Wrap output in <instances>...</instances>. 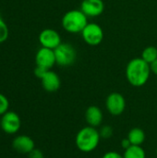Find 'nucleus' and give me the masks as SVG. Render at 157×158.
I'll return each instance as SVG.
<instances>
[{
	"mask_svg": "<svg viewBox=\"0 0 157 158\" xmlns=\"http://www.w3.org/2000/svg\"><path fill=\"white\" fill-rule=\"evenodd\" d=\"M41 82L44 91L48 93H55L61 86V81L59 76L51 69L46 71V73L41 79Z\"/></svg>",
	"mask_w": 157,
	"mask_h": 158,
	"instance_id": "nucleus-12",
	"label": "nucleus"
},
{
	"mask_svg": "<svg viewBox=\"0 0 157 158\" xmlns=\"http://www.w3.org/2000/svg\"><path fill=\"white\" fill-rule=\"evenodd\" d=\"M85 120L88 126L94 128L101 126L104 120L102 109L97 106H90L85 111Z\"/></svg>",
	"mask_w": 157,
	"mask_h": 158,
	"instance_id": "nucleus-13",
	"label": "nucleus"
},
{
	"mask_svg": "<svg viewBox=\"0 0 157 158\" xmlns=\"http://www.w3.org/2000/svg\"><path fill=\"white\" fill-rule=\"evenodd\" d=\"M83 41L91 46L99 45L104 40V31L100 25L97 23L90 22L81 32Z\"/></svg>",
	"mask_w": 157,
	"mask_h": 158,
	"instance_id": "nucleus-5",
	"label": "nucleus"
},
{
	"mask_svg": "<svg viewBox=\"0 0 157 158\" xmlns=\"http://www.w3.org/2000/svg\"><path fill=\"white\" fill-rule=\"evenodd\" d=\"M49 70V69H43L42 67H38L36 66V68L34 69V75L38 78V79H42L43 77V75L46 73V71Z\"/></svg>",
	"mask_w": 157,
	"mask_h": 158,
	"instance_id": "nucleus-20",
	"label": "nucleus"
},
{
	"mask_svg": "<svg viewBox=\"0 0 157 158\" xmlns=\"http://www.w3.org/2000/svg\"><path fill=\"white\" fill-rule=\"evenodd\" d=\"M121 146H122V148H123L124 150H126V149H128L130 146H131V143H130V142L129 141L128 138H125V139H123V140L121 141Z\"/></svg>",
	"mask_w": 157,
	"mask_h": 158,
	"instance_id": "nucleus-23",
	"label": "nucleus"
},
{
	"mask_svg": "<svg viewBox=\"0 0 157 158\" xmlns=\"http://www.w3.org/2000/svg\"><path fill=\"white\" fill-rule=\"evenodd\" d=\"M88 17L81 9L67 11L61 19L63 29L68 33H81L88 24Z\"/></svg>",
	"mask_w": 157,
	"mask_h": 158,
	"instance_id": "nucleus-3",
	"label": "nucleus"
},
{
	"mask_svg": "<svg viewBox=\"0 0 157 158\" xmlns=\"http://www.w3.org/2000/svg\"><path fill=\"white\" fill-rule=\"evenodd\" d=\"M124 158H146L145 150L142 145H131L128 149L124 150Z\"/></svg>",
	"mask_w": 157,
	"mask_h": 158,
	"instance_id": "nucleus-15",
	"label": "nucleus"
},
{
	"mask_svg": "<svg viewBox=\"0 0 157 158\" xmlns=\"http://www.w3.org/2000/svg\"><path fill=\"white\" fill-rule=\"evenodd\" d=\"M28 156H29V158H44L43 152L36 148H34Z\"/></svg>",
	"mask_w": 157,
	"mask_h": 158,
	"instance_id": "nucleus-22",
	"label": "nucleus"
},
{
	"mask_svg": "<svg viewBox=\"0 0 157 158\" xmlns=\"http://www.w3.org/2000/svg\"><path fill=\"white\" fill-rule=\"evenodd\" d=\"M14 150L22 155H29L34 148V141L28 135H18L12 141Z\"/></svg>",
	"mask_w": 157,
	"mask_h": 158,
	"instance_id": "nucleus-11",
	"label": "nucleus"
},
{
	"mask_svg": "<svg viewBox=\"0 0 157 158\" xmlns=\"http://www.w3.org/2000/svg\"><path fill=\"white\" fill-rule=\"evenodd\" d=\"M127 138L130 142L131 145H142L145 141L146 135L143 129L135 127L129 131Z\"/></svg>",
	"mask_w": 157,
	"mask_h": 158,
	"instance_id": "nucleus-14",
	"label": "nucleus"
},
{
	"mask_svg": "<svg viewBox=\"0 0 157 158\" xmlns=\"http://www.w3.org/2000/svg\"><path fill=\"white\" fill-rule=\"evenodd\" d=\"M100 140L101 137L97 128L87 125L78 131L75 137V144L81 152L91 153L98 147Z\"/></svg>",
	"mask_w": 157,
	"mask_h": 158,
	"instance_id": "nucleus-2",
	"label": "nucleus"
},
{
	"mask_svg": "<svg viewBox=\"0 0 157 158\" xmlns=\"http://www.w3.org/2000/svg\"><path fill=\"white\" fill-rule=\"evenodd\" d=\"M0 130H1V126H0Z\"/></svg>",
	"mask_w": 157,
	"mask_h": 158,
	"instance_id": "nucleus-26",
	"label": "nucleus"
},
{
	"mask_svg": "<svg viewBox=\"0 0 157 158\" xmlns=\"http://www.w3.org/2000/svg\"><path fill=\"white\" fill-rule=\"evenodd\" d=\"M8 34L9 31L6 23L0 18V44L6 41V39L8 38Z\"/></svg>",
	"mask_w": 157,
	"mask_h": 158,
	"instance_id": "nucleus-18",
	"label": "nucleus"
},
{
	"mask_svg": "<svg viewBox=\"0 0 157 158\" xmlns=\"http://www.w3.org/2000/svg\"><path fill=\"white\" fill-rule=\"evenodd\" d=\"M35 63L38 67L51 69L56 64L55 51L53 49L41 47L35 55Z\"/></svg>",
	"mask_w": 157,
	"mask_h": 158,
	"instance_id": "nucleus-9",
	"label": "nucleus"
},
{
	"mask_svg": "<svg viewBox=\"0 0 157 158\" xmlns=\"http://www.w3.org/2000/svg\"><path fill=\"white\" fill-rule=\"evenodd\" d=\"M102 158H124L123 155H120L119 153L116 152V151H108L106 152Z\"/></svg>",
	"mask_w": 157,
	"mask_h": 158,
	"instance_id": "nucleus-21",
	"label": "nucleus"
},
{
	"mask_svg": "<svg viewBox=\"0 0 157 158\" xmlns=\"http://www.w3.org/2000/svg\"><path fill=\"white\" fill-rule=\"evenodd\" d=\"M142 58L148 64H152L157 59V48L155 46H147L142 52Z\"/></svg>",
	"mask_w": 157,
	"mask_h": 158,
	"instance_id": "nucleus-16",
	"label": "nucleus"
},
{
	"mask_svg": "<svg viewBox=\"0 0 157 158\" xmlns=\"http://www.w3.org/2000/svg\"><path fill=\"white\" fill-rule=\"evenodd\" d=\"M99 133H100V137L101 139H110L113 136V128L109 125H104L102 126L99 130Z\"/></svg>",
	"mask_w": 157,
	"mask_h": 158,
	"instance_id": "nucleus-17",
	"label": "nucleus"
},
{
	"mask_svg": "<svg viewBox=\"0 0 157 158\" xmlns=\"http://www.w3.org/2000/svg\"><path fill=\"white\" fill-rule=\"evenodd\" d=\"M9 108V101L3 94L0 93V116H3L5 113L8 111Z\"/></svg>",
	"mask_w": 157,
	"mask_h": 158,
	"instance_id": "nucleus-19",
	"label": "nucleus"
},
{
	"mask_svg": "<svg viewBox=\"0 0 157 158\" xmlns=\"http://www.w3.org/2000/svg\"><path fill=\"white\" fill-rule=\"evenodd\" d=\"M150 64L142 57L131 59L126 67V78L133 87H142L147 83L151 75Z\"/></svg>",
	"mask_w": 157,
	"mask_h": 158,
	"instance_id": "nucleus-1",
	"label": "nucleus"
},
{
	"mask_svg": "<svg viewBox=\"0 0 157 158\" xmlns=\"http://www.w3.org/2000/svg\"><path fill=\"white\" fill-rule=\"evenodd\" d=\"M105 107L110 115L114 117H118L123 114L126 109V99L119 93H111L106 97Z\"/></svg>",
	"mask_w": 157,
	"mask_h": 158,
	"instance_id": "nucleus-6",
	"label": "nucleus"
},
{
	"mask_svg": "<svg viewBox=\"0 0 157 158\" xmlns=\"http://www.w3.org/2000/svg\"><path fill=\"white\" fill-rule=\"evenodd\" d=\"M150 67H151V71L152 73H154L155 75L157 76V59L155 61H154L152 64H150Z\"/></svg>",
	"mask_w": 157,
	"mask_h": 158,
	"instance_id": "nucleus-24",
	"label": "nucleus"
},
{
	"mask_svg": "<svg viewBox=\"0 0 157 158\" xmlns=\"http://www.w3.org/2000/svg\"><path fill=\"white\" fill-rule=\"evenodd\" d=\"M88 18H96L105 11L103 0H82L80 8Z\"/></svg>",
	"mask_w": 157,
	"mask_h": 158,
	"instance_id": "nucleus-10",
	"label": "nucleus"
},
{
	"mask_svg": "<svg viewBox=\"0 0 157 158\" xmlns=\"http://www.w3.org/2000/svg\"><path fill=\"white\" fill-rule=\"evenodd\" d=\"M38 40L42 47L53 50H55L62 43L60 34L54 29L43 30L39 34Z\"/></svg>",
	"mask_w": 157,
	"mask_h": 158,
	"instance_id": "nucleus-8",
	"label": "nucleus"
},
{
	"mask_svg": "<svg viewBox=\"0 0 157 158\" xmlns=\"http://www.w3.org/2000/svg\"><path fill=\"white\" fill-rule=\"evenodd\" d=\"M155 154H156V157H157V148H156V151H155Z\"/></svg>",
	"mask_w": 157,
	"mask_h": 158,
	"instance_id": "nucleus-25",
	"label": "nucleus"
},
{
	"mask_svg": "<svg viewBox=\"0 0 157 158\" xmlns=\"http://www.w3.org/2000/svg\"><path fill=\"white\" fill-rule=\"evenodd\" d=\"M56 62L60 67H69L77 59V51L75 47L68 43H61L55 50Z\"/></svg>",
	"mask_w": 157,
	"mask_h": 158,
	"instance_id": "nucleus-4",
	"label": "nucleus"
},
{
	"mask_svg": "<svg viewBox=\"0 0 157 158\" xmlns=\"http://www.w3.org/2000/svg\"><path fill=\"white\" fill-rule=\"evenodd\" d=\"M1 130L6 134H16L21 127V119L14 111H7L0 118Z\"/></svg>",
	"mask_w": 157,
	"mask_h": 158,
	"instance_id": "nucleus-7",
	"label": "nucleus"
}]
</instances>
